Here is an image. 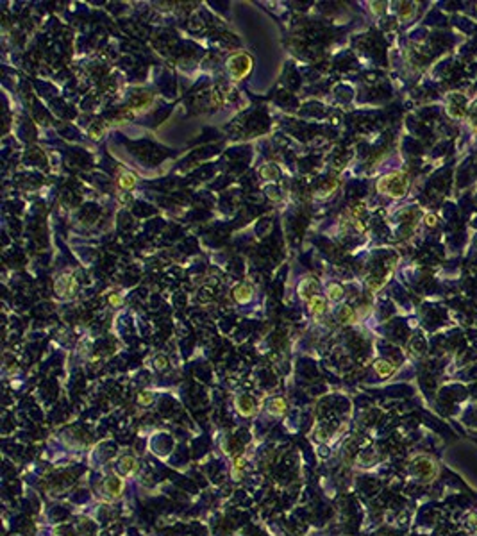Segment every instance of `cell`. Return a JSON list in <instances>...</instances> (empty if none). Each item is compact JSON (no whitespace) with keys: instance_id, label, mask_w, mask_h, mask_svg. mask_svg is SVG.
I'll use <instances>...</instances> for the list:
<instances>
[{"instance_id":"1","label":"cell","mask_w":477,"mask_h":536,"mask_svg":"<svg viewBox=\"0 0 477 536\" xmlns=\"http://www.w3.org/2000/svg\"><path fill=\"white\" fill-rule=\"evenodd\" d=\"M407 188V181L402 173H391L388 177H383L377 184V190L381 193H388L391 197H400L406 193Z\"/></svg>"},{"instance_id":"2","label":"cell","mask_w":477,"mask_h":536,"mask_svg":"<svg viewBox=\"0 0 477 536\" xmlns=\"http://www.w3.org/2000/svg\"><path fill=\"white\" fill-rule=\"evenodd\" d=\"M251 67H252L251 57H247V55H243V54L234 55V57L229 61V72H231L234 81H240V79L245 77V75L249 74V70H251Z\"/></svg>"},{"instance_id":"3","label":"cell","mask_w":477,"mask_h":536,"mask_svg":"<svg viewBox=\"0 0 477 536\" xmlns=\"http://www.w3.org/2000/svg\"><path fill=\"white\" fill-rule=\"evenodd\" d=\"M414 472L424 481H431L436 475V463L429 458H419L414 461Z\"/></svg>"},{"instance_id":"4","label":"cell","mask_w":477,"mask_h":536,"mask_svg":"<svg viewBox=\"0 0 477 536\" xmlns=\"http://www.w3.org/2000/svg\"><path fill=\"white\" fill-rule=\"evenodd\" d=\"M122 490H124V481L120 478H107L104 483V492L109 495L111 499L120 497Z\"/></svg>"},{"instance_id":"5","label":"cell","mask_w":477,"mask_h":536,"mask_svg":"<svg viewBox=\"0 0 477 536\" xmlns=\"http://www.w3.org/2000/svg\"><path fill=\"white\" fill-rule=\"evenodd\" d=\"M232 295H234L236 302H240V304H245V302H249L252 299V288L249 284H240Z\"/></svg>"},{"instance_id":"6","label":"cell","mask_w":477,"mask_h":536,"mask_svg":"<svg viewBox=\"0 0 477 536\" xmlns=\"http://www.w3.org/2000/svg\"><path fill=\"white\" fill-rule=\"evenodd\" d=\"M374 367H376V372L379 374L381 377H388V376H391V374L395 372V365H391L390 361H384V360L376 361V365H374Z\"/></svg>"},{"instance_id":"7","label":"cell","mask_w":477,"mask_h":536,"mask_svg":"<svg viewBox=\"0 0 477 536\" xmlns=\"http://www.w3.org/2000/svg\"><path fill=\"white\" fill-rule=\"evenodd\" d=\"M236 404H238L240 413H243L245 416H249V415H252V413H254V400H252L251 397H240Z\"/></svg>"},{"instance_id":"8","label":"cell","mask_w":477,"mask_h":536,"mask_svg":"<svg viewBox=\"0 0 477 536\" xmlns=\"http://www.w3.org/2000/svg\"><path fill=\"white\" fill-rule=\"evenodd\" d=\"M309 308L313 309L317 315L324 313V311H325V301L322 297H318V295H313V297L309 299Z\"/></svg>"},{"instance_id":"9","label":"cell","mask_w":477,"mask_h":536,"mask_svg":"<svg viewBox=\"0 0 477 536\" xmlns=\"http://www.w3.org/2000/svg\"><path fill=\"white\" fill-rule=\"evenodd\" d=\"M122 470L126 473H134L138 470V463L134 458H131V456H126V458H122Z\"/></svg>"},{"instance_id":"10","label":"cell","mask_w":477,"mask_h":536,"mask_svg":"<svg viewBox=\"0 0 477 536\" xmlns=\"http://www.w3.org/2000/svg\"><path fill=\"white\" fill-rule=\"evenodd\" d=\"M118 184H120L124 190H133L134 184H136V177H134L133 173H124V175H120V179H118Z\"/></svg>"},{"instance_id":"11","label":"cell","mask_w":477,"mask_h":536,"mask_svg":"<svg viewBox=\"0 0 477 536\" xmlns=\"http://www.w3.org/2000/svg\"><path fill=\"white\" fill-rule=\"evenodd\" d=\"M270 411H274L275 415H282V413H284V411H286V404H284V400H282V399H275L274 402L270 404Z\"/></svg>"},{"instance_id":"12","label":"cell","mask_w":477,"mask_h":536,"mask_svg":"<svg viewBox=\"0 0 477 536\" xmlns=\"http://www.w3.org/2000/svg\"><path fill=\"white\" fill-rule=\"evenodd\" d=\"M341 295H343V288H341L340 284H331V286H329V297L333 299V301H338Z\"/></svg>"},{"instance_id":"13","label":"cell","mask_w":477,"mask_h":536,"mask_svg":"<svg viewBox=\"0 0 477 536\" xmlns=\"http://www.w3.org/2000/svg\"><path fill=\"white\" fill-rule=\"evenodd\" d=\"M341 320L347 322V324H352V322L356 320V315H354V311H352L350 308H343V311H341Z\"/></svg>"},{"instance_id":"14","label":"cell","mask_w":477,"mask_h":536,"mask_svg":"<svg viewBox=\"0 0 477 536\" xmlns=\"http://www.w3.org/2000/svg\"><path fill=\"white\" fill-rule=\"evenodd\" d=\"M109 302H111V304H113V306H118V304H120V302H122V299L118 297V295H111Z\"/></svg>"},{"instance_id":"15","label":"cell","mask_w":477,"mask_h":536,"mask_svg":"<svg viewBox=\"0 0 477 536\" xmlns=\"http://www.w3.org/2000/svg\"><path fill=\"white\" fill-rule=\"evenodd\" d=\"M150 400H152V397H150V395L149 397H143V395L140 397V402H143V404H149Z\"/></svg>"},{"instance_id":"16","label":"cell","mask_w":477,"mask_h":536,"mask_svg":"<svg viewBox=\"0 0 477 536\" xmlns=\"http://www.w3.org/2000/svg\"><path fill=\"white\" fill-rule=\"evenodd\" d=\"M427 223H429V225H434V223H436V218H434V216H427Z\"/></svg>"}]
</instances>
